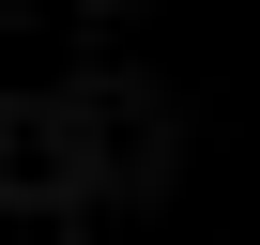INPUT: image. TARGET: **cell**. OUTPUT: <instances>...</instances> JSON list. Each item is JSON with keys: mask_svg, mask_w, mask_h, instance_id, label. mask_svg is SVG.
Listing matches in <instances>:
<instances>
[{"mask_svg": "<svg viewBox=\"0 0 260 245\" xmlns=\"http://www.w3.org/2000/svg\"><path fill=\"white\" fill-rule=\"evenodd\" d=\"M77 199V122L61 107H0V215H61Z\"/></svg>", "mask_w": 260, "mask_h": 245, "instance_id": "obj_1", "label": "cell"}]
</instances>
